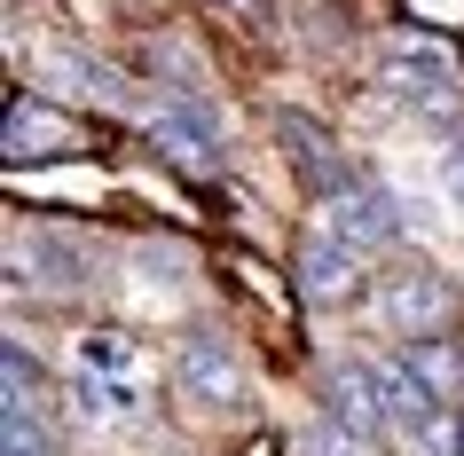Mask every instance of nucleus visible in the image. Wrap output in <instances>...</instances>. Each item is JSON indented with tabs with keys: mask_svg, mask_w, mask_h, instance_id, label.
Segmentation results:
<instances>
[{
	"mask_svg": "<svg viewBox=\"0 0 464 456\" xmlns=\"http://www.w3.org/2000/svg\"><path fill=\"white\" fill-rule=\"evenodd\" d=\"M386 95L401 102V111H417V119H433V126H457L464 119V72H457V55L440 48L433 32H401L386 48Z\"/></svg>",
	"mask_w": 464,
	"mask_h": 456,
	"instance_id": "f257e3e1",
	"label": "nucleus"
},
{
	"mask_svg": "<svg viewBox=\"0 0 464 456\" xmlns=\"http://www.w3.org/2000/svg\"><path fill=\"white\" fill-rule=\"evenodd\" d=\"M150 142H158V158L181 173H197V181H213V173H228V119H220L205 95H158L142 111Z\"/></svg>",
	"mask_w": 464,
	"mask_h": 456,
	"instance_id": "f03ea898",
	"label": "nucleus"
},
{
	"mask_svg": "<svg viewBox=\"0 0 464 456\" xmlns=\"http://www.w3.org/2000/svg\"><path fill=\"white\" fill-rule=\"evenodd\" d=\"M276 142H284V158H292V173H299V189L307 197H346L354 189V158L339 150V134L315 119V111H276Z\"/></svg>",
	"mask_w": 464,
	"mask_h": 456,
	"instance_id": "7ed1b4c3",
	"label": "nucleus"
},
{
	"mask_svg": "<svg viewBox=\"0 0 464 456\" xmlns=\"http://www.w3.org/2000/svg\"><path fill=\"white\" fill-rule=\"evenodd\" d=\"M32 267H40L48 291H79L87 276H95V244L79 237V228H55V220L40 228V237L16 228V237H8V291H32Z\"/></svg>",
	"mask_w": 464,
	"mask_h": 456,
	"instance_id": "20e7f679",
	"label": "nucleus"
},
{
	"mask_svg": "<svg viewBox=\"0 0 464 456\" xmlns=\"http://www.w3.org/2000/svg\"><path fill=\"white\" fill-rule=\"evenodd\" d=\"M323 228H331V237H346V244L370 260V252H393V244L410 237V205H401L386 181H354L346 197H331V205H323Z\"/></svg>",
	"mask_w": 464,
	"mask_h": 456,
	"instance_id": "39448f33",
	"label": "nucleus"
},
{
	"mask_svg": "<svg viewBox=\"0 0 464 456\" xmlns=\"http://www.w3.org/2000/svg\"><path fill=\"white\" fill-rule=\"evenodd\" d=\"M378 323H386L401 346H417V338H440L449 323H457V291H449V276H433V267L386 276V291H378Z\"/></svg>",
	"mask_w": 464,
	"mask_h": 456,
	"instance_id": "423d86ee",
	"label": "nucleus"
},
{
	"mask_svg": "<svg viewBox=\"0 0 464 456\" xmlns=\"http://www.w3.org/2000/svg\"><path fill=\"white\" fill-rule=\"evenodd\" d=\"M292 284H299L307 307H354V291H362V252L315 220V228L299 237V252H292Z\"/></svg>",
	"mask_w": 464,
	"mask_h": 456,
	"instance_id": "0eeeda50",
	"label": "nucleus"
},
{
	"mask_svg": "<svg viewBox=\"0 0 464 456\" xmlns=\"http://www.w3.org/2000/svg\"><path fill=\"white\" fill-rule=\"evenodd\" d=\"M315 402H323V417H339V425L370 432V441L393 425V417H386V378H378V362H354V354H339L331 370H323Z\"/></svg>",
	"mask_w": 464,
	"mask_h": 456,
	"instance_id": "6e6552de",
	"label": "nucleus"
},
{
	"mask_svg": "<svg viewBox=\"0 0 464 456\" xmlns=\"http://www.w3.org/2000/svg\"><path fill=\"white\" fill-rule=\"evenodd\" d=\"M173 385H181L189 402H205V409H228V402H237V385H245L237 346H228L220 331H189L181 346H173Z\"/></svg>",
	"mask_w": 464,
	"mask_h": 456,
	"instance_id": "1a4fd4ad",
	"label": "nucleus"
},
{
	"mask_svg": "<svg viewBox=\"0 0 464 456\" xmlns=\"http://www.w3.org/2000/svg\"><path fill=\"white\" fill-rule=\"evenodd\" d=\"M79 150H87V126L79 119H63L40 95H8V158L16 166H32V158H79Z\"/></svg>",
	"mask_w": 464,
	"mask_h": 456,
	"instance_id": "9d476101",
	"label": "nucleus"
},
{
	"mask_svg": "<svg viewBox=\"0 0 464 456\" xmlns=\"http://www.w3.org/2000/svg\"><path fill=\"white\" fill-rule=\"evenodd\" d=\"M378 378H386V417H393L401 432H425V425L440 417V409H457L433 378H425V370H417V354H410V346L378 362Z\"/></svg>",
	"mask_w": 464,
	"mask_h": 456,
	"instance_id": "9b49d317",
	"label": "nucleus"
},
{
	"mask_svg": "<svg viewBox=\"0 0 464 456\" xmlns=\"http://www.w3.org/2000/svg\"><path fill=\"white\" fill-rule=\"evenodd\" d=\"M72 409H79V425H134V417H142V378L79 370L72 378Z\"/></svg>",
	"mask_w": 464,
	"mask_h": 456,
	"instance_id": "f8f14e48",
	"label": "nucleus"
},
{
	"mask_svg": "<svg viewBox=\"0 0 464 456\" xmlns=\"http://www.w3.org/2000/svg\"><path fill=\"white\" fill-rule=\"evenodd\" d=\"M378 441L354 425H339V417H315V425H299L292 441H284V456H370Z\"/></svg>",
	"mask_w": 464,
	"mask_h": 456,
	"instance_id": "ddd939ff",
	"label": "nucleus"
},
{
	"mask_svg": "<svg viewBox=\"0 0 464 456\" xmlns=\"http://www.w3.org/2000/svg\"><path fill=\"white\" fill-rule=\"evenodd\" d=\"M79 370H102V378H142V346L126 331H79Z\"/></svg>",
	"mask_w": 464,
	"mask_h": 456,
	"instance_id": "4468645a",
	"label": "nucleus"
},
{
	"mask_svg": "<svg viewBox=\"0 0 464 456\" xmlns=\"http://www.w3.org/2000/svg\"><path fill=\"white\" fill-rule=\"evenodd\" d=\"M134 260H142V276H150V284H158V291H173V284H181V276H189V244H166V237H150L142 244V252H134Z\"/></svg>",
	"mask_w": 464,
	"mask_h": 456,
	"instance_id": "2eb2a0df",
	"label": "nucleus"
},
{
	"mask_svg": "<svg viewBox=\"0 0 464 456\" xmlns=\"http://www.w3.org/2000/svg\"><path fill=\"white\" fill-rule=\"evenodd\" d=\"M40 402V370H32V346L24 338H8V402L0 409H32Z\"/></svg>",
	"mask_w": 464,
	"mask_h": 456,
	"instance_id": "dca6fc26",
	"label": "nucleus"
},
{
	"mask_svg": "<svg viewBox=\"0 0 464 456\" xmlns=\"http://www.w3.org/2000/svg\"><path fill=\"white\" fill-rule=\"evenodd\" d=\"M440 197L464 213V134H449V150H440Z\"/></svg>",
	"mask_w": 464,
	"mask_h": 456,
	"instance_id": "f3484780",
	"label": "nucleus"
},
{
	"mask_svg": "<svg viewBox=\"0 0 464 456\" xmlns=\"http://www.w3.org/2000/svg\"><path fill=\"white\" fill-rule=\"evenodd\" d=\"M220 8H237V16H252V24H268V0H220Z\"/></svg>",
	"mask_w": 464,
	"mask_h": 456,
	"instance_id": "a211bd4d",
	"label": "nucleus"
}]
</instances>
